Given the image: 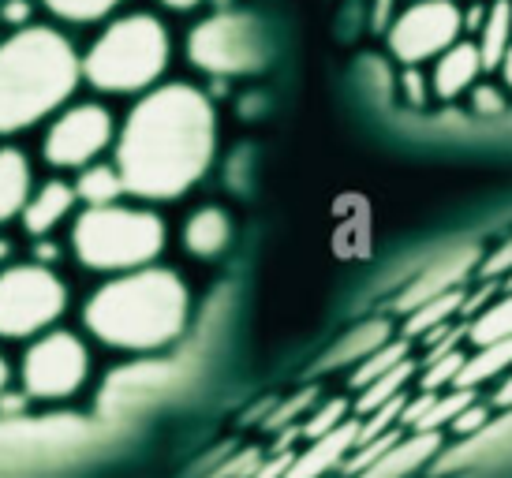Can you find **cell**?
Returning <instances> with one entry per match:
<instances>
[{
	"instance_id": "8",
	"label": "cell",
	"mask_w": 512,
	"mask_h": 478,
	"mask_svg": "<svg viewBox=\"0 0 512 478\" xmlns=\"http://www.w3.org/2000/svg\"><path fill=\"white\" fill-rule=\"evenodd\" d=\"M187 60L199 71H210L221 79L251 75L266 64V34L243 12L206 15L187 34Z\"/></svg>"
},
{
	"instance_id": "35",
	"label": "cell",
	"mask_w": 512,
	"mask_h": 478,
	"mask_svg": "<svg viewBox=\"0 0 512 478\" xmlns=\"http://www.w3.org/2000/svg\"><path fill=\"white\" fill-rule=\"evenodd\" d=\"M471 109L479 116H501L505 113V98L498 86H475L471 90Z\"/></svg>"
},
{
	"instance_id": "20",
	"label": "cell",
	"mask_w": 512,
	"mask_h": 478,
	"mask_svg": "<svg viewBox=\"0 0 512 478\" xmlns=\"http://www.w3.org/2000/svg\"><path fill=\"white\" fill-rule=\"evenodd\" d=\"M382 344H389V322H385V318H370V322L348 329V333L322 355L318 370H337V366H352V363L359 366L367 355L378 352Z\"/></svg>"
},
{
	"instance_id": "33",
	"label": "cell",
	"mask_w": 512,
	"mask_h": 478,
	"mask_svg": "<svg viewBox=\"0 0 512 478\" xmlns=\"http://www.w3.org/2000/svg\"><path fill=\"white\" fill-rule=\"evenodd\" d=\"M449 426H453L456 437H464V441H468V437L483 434L486 426H490V411H486L483 404H468V408L460 411V415H456Z\"/></svg>"
},
{
	"instance_id": "10",
	"label": "cell",
	"mask_w": 512,
	"mask_h": 478,
	"mask_svg": "<svg viewBox=\"0 0 512 478\" xmlns=\"http://www.w3.org/2000/svg\"><path fill=\"white\" fill-rule=\"evenodd\" d=\"M116 142V120L101 101H72L64 105L42 139V157L45 165H53L60 172H79L86 165H94L113 150Z\"/></svg>"
},
{
	"instance_id": "5",
	"label": "cell",
	"mask_w": 512,
	"mask_h": 478,
	"mask_svg": "<svg viewBox=\"0 0 512 478\" xmlns=\"http://www.w3.org/2000/svg\"><path fill=\"white\" fill-rule=\"evenodd\" d=\"M72 254L90 273L116 277L131 269L157 266V258L169 247V225L157 210L146 206H83L72 217Z\"/></svg>"
},
{
	"instance_id": "37",
	"label": "cell",
	"mask_w": 512,
	"mask_h": 478,
	"mask_svg": "<svg viewBox=\"0 0 512 478\" xmlns=\"http://www.w3.org/2000/svg\"><path fill=\"white\" fill-rule=\"evenodd\" d=\"M400 90H404V101H408V105H427V98H430L427 79L419 75V68H404V75H400Z\"/></svg>"
},
{
	"instance_id": "4",
	"label": "cell",
	"mask_w": 512,
	"mask_h": 478,
	"mask_svg": "<svg viewBox=\"0 0 512 478\" xmlns=\"http://www.w3.org/2000/svg\"><path fill=\"white\" fill-rule=\"evenodd\" d=\"M172 60V34L154 12L109 19L83 53V83L113 98H139L154 90Z\"/></svg>"
},
{
	"instance_id": "13",
	"label": "cell",
	"mask_w": 512,
	"mask_h": 478,
	"mask_svg": "<svg viewBox=\"0 0 512 478\" xmlns=\"http://www.w3.org/2000/svg\"><path fill=\"white\" fill-rule=\"evenodd\" d=\"M475 266H479V247H475V243L453 247V251H445L441 258H434L423 273H415L412 281L404 284V292L397 296L393 307H397L400 314H412V310L423 307L427 299H438V296H445V292L460 288L464 277H468Z\"/></svg>"
},
{
	"instance_id": "2",
	"label": "cell",
	"mask_w": 512,
	"mask_h": 478,
	"mask_svg": "<svg viewBox=\"0 0 512 478\" xmlns=\"http://www.w3.org/2000/svg\"><path fill=\"white\" fill-rule=\"evenodd\" d=\"M83 53L64 30L30 23L0 38V139L45 124L72 105Z\"/></svg>"
},
{
	"instance_id": "9",
	"label": "cell",
	"mask_w": 512,
	"mask_h": 478,
	"mask_svg": "<svg viewBox=\"0 0 512 478\" xmlns=\"http://www.w3.org/2000/svg\"><path fill=\"white\" fill-rule=\"evenodd\" d=\"M90 378V352L86 344L68 329H49L42 337L30 340L19 363V381L23 396L30 400H72Z\"/></svg>"
},
{
	"instance_id": "12",
	"label": "cell",
	"mask_w": 512,
	"mask_h": 478,
	"mask_svg": "<svg viewBox=\"0 0 512 478\" xmlns=\"http://www.w3.org/2000/svg\"><path fill=\"white\" fill-rule=\"evenodd\" d=\"M180 381V370L172 363H139V366H124L116 370L113 378L105 381V393H101V411L105 415H131L139 408H150L157 400L176 389Z\"/></svg>"
},
{
	"instance_id": "3",
	"label": "cell",
	"mask_w": 512,
	"mask_h": 478,
	"mask_svg": "<svg viewBox=\"0 0 512 478\" xmlns=\"http://www.w3.org/2000/svg\"><path fill=\"white\" fill-rule=\"evenodd\" d=\"M191 292L176 269L146 266L116 273L86 299L83 325L116 352H161L184 337Z\"/></svg>"
},
{
	"instance_id": "7",
	"label": "cell",
	"mask_w": 512,
	"mask_h": 478,
	"mask_svg": "<svg viewBox=\"0 0 512 478\" xmlns=\"http://www.w3.org/2000/svg\"><path fill=\"white\" fill-rule=\"evenodd\" d=\"M68 310V284L45 262L0 269V340H34Z\"/></svg>"
},
{
	"instance_id": "34",
	"label": "cell",
	"mask_w": 512,
	"mask_h": 478,
	"mask_svg": "<svg viewBox=\"0 0 512 478\" xmlns=\"http://www.w3.org/2000/svg\"><path fill=\"white\" fill-rule=\"evenodd\" d=\"M30 15H34V4H30V0H0V27L23 30L34 23Z\"/></svg>"
},
{
	"instance_id": "36",
	"label": "cell",
	"mask_w": 512,
	"mask_h": 478,
	"mask_svg": "<svg viewBox=\"0 0 512 478\" xmlns=\"http://www.w3.org/2000/svg\"><path fill=\"white\" fill-rule=\"evenodd\" d=\"M311 400H314V393H299V396H292V400H288L285 408H273V415H270V422H266V426H270V430H288V422L296 419V415H299L303 408H311Z\"/></svg>"
},
{
	"instance_id": "44",
	"label": "cell",
	"mask_w": 512,
	"mask_h": 478,
	"mask_svg": "<svg viewBox=\"0 0 512 478\" xmlns=\"http://www.w3.org/2000/svg\"><path fill=\"white\" fill-rule=\"evenodd\" d=\"M4 385H8V363H4V355H0V393H4Z\"/></svg>"
},
{
	"instance_id": "25",
	"label": "cell",
	"mask_w": 512,
	"mask_h": 478,
	"mask_svg": "<svg viewBox=\"0 0 512 478\" xmlns=\"http://www.w3.org/2000/svg\"><path fill=\"white\" fill-rule=\"evenodd\" d=\"M415 374V363L412 359H404L400 366H393L389 374H382V378H374L367 385V389H359V400H356V415L363 419V415H370V411H378L382 404H389V400H397L400 393H404V385L412 381Z\"/></svg>"
},
{
	"instance_id": "18",
	"label": "cell",
	"mask_w": 512,
	"mask_h": 478,
	"mask_svg": "<svg viewBox=\"0 0 512 478\" xmlns=\"http://www.w3.org/2000/svg\"><path fill=\"white\" fill-rule=\"evenodd\" d=\"M438 452H441V434H419V430H412V437H400L382 460H374L367 471H359L352 478H408L423 464H430Z\"/></svg>"
},
{
	"instance_id": "16",
	"label": "cell",
	"mask_w": 512,
	"mask_h": 478,
	"mask_svg": "<svg viewBox=\"0 0 512 478\" xmlns=\"http://www.w3.org/2000/svg\"><path fill=\"white\" fill-rule=\"evenodd\" d=\"M34 165L27 150L19 146H0V228L23 217L30 195H34Z\"/></svg>"
},
{
	"instance_id": "27",
	"label": "cell",
	"mask_w": 512,
	"mask_h": 478,
	"mask_svg": "<svg viewBox=\"0 0 512 478\" xmlns=\"http://www.w3.org/2000/svg\"><path fill=\"white\" fill-rule=\"evenodd\" d=\"M512 337V292L498 303H490V307L468 325V340L475 348H483V344H494V340H509Z\"/></svg>"
},
{
	"instance_id": "31",
	"label": "cell",
	"mask_w": 512,
	"mask_h": 478,
	"mask_svg": "<svg viewBox=\"0 0 512 478\" xmlns=\"http://www.w3.org/2000/svg\"><path fill=\"white\" fill-rule=\"evenodd\" d=\"M341 422H348V400H329V404H322V408L314 411L311 419L299 426V434L307 437V441H314V437L329 434V430H337Z\"/></svg>"
},
{
	"instance_id": "29",
	"label": "cell",
	"mask_w": 512,
	"mask_h": 478,
	"mask_svg": "<svg viewBox=\"0 0 512 478\" xmlns=\"http://www.w3.org/2000/svg\"><path fill=\"white\" fill-rule=\"evenodd\" d=\"M408 359V340H389V344H382L374 355H367L363 363L356 366V374H352V385L356 389H367L374 378H382V374H389L393 366H400Z\"/></svg>"
},
{
	"instance_id": "19",
	"label": "cell",
	"mask_w": 512,
	"mask_h": 478,
	"mask_svg": "<svg viewBox=\"0 0 512 478\" xmlns=\"http://www.w3.org/2000/svg\"><path fill=\"white\" fill-rule=\"evenodd\" d=\"M232 243V221L221 206H202L187 217L184 225V251L195 258H217Z\"/></svg>"
},
{
	"instance_id": "1",
	"label": "cell",
	"mask_w": 512,
	"mask_h": 478,
	"mask_svg": "<svg viewBox=\"0 0 512 478\" xmlns=\"http://www.w3.org/2000/svg\"><path fill=\"white\" fill-rule=\"evenodd\" d=\"M217 157L214 101L191 83H157L116 127L113 161L131 198L172 202L210 172Z\"/></svg>"
},
{
	"instance_id": "17",
	"label": "cell",
	"mask_w": 512,
	"mask_h": 478,
	"mask_svg": "<svg viewBox=\"0 0 512 478\" xmlns=\"http://www.w3.org/2000/svg\"><path fill=\"white\" fill-rule=\"evenodd\" d=\"M483 71L486 68H483V53H479V45L456 42V45H449V49L438 57V64H434L430 90H434L441 101H453V98H460L464 90H471Z\"/></svg>"
},
{
	"instance_id": "41",
	"label": "cell",
	"mask_w": 512,
	"mask_h": 478,
	"mask_svg": "<svg viewBox=\"0 0 512 478\" xmlns=\"http://www.w3.org/2000/svg\"><path fill=\"white\" fill-rule=\"evenodd\" d=\"M169 12H195V8H202V4H210V0H161Z\"/></svg>"
},
{
	"instance_id": "40",
	"label": "cell",
	"mask_w": 512,
	"mask_h": 478,
	"mask_svg": "<svg viewBox=\"0 0 512 478\" xmlns=\"http://www.w3.org/2000/svg\"><path fill=\"white\" fill-rule=\"evenodd\" d=\"M393 0H374V15H370V27L374 30H389L393 27Z\"/></svg>"
},
{
	"instance_id": "22",
	"label": "cell",
	"mask_w": 512,
	"mask_h": 478,
	"mask_svg": "<svg viewBox=\"0 0 512 478\" xmlns=\"http://www.w3.org/2000/svg\"><path fill=\"white\" fill-rule=\"evenodd\" d=\"M479 53H483V68L494 71L501 68V60L512 45V0H494L486 8V19L479 27Z\"/></svg>"
},
{
	"instance_id": "15",
	"label": "cell",
	"mask_w": 512,
	"mask_h": 478,
	"mask_svg": "<svg viewBox=\"0 0 512 478\" xmlns=\"http://www.w3.org/2000/svg\"><path fill=\"white\" fill-rule=\"evenodd\" d=\"M356 434H359V419H348L337 430L307 441V449L296 452V460H292L285 478H326L333 467H344V460L356 449Z\"/></svg>"
},
{
	"instance_id": "24",
	"label": "cell",
	"mask_w": 512,
	"mask_h": 478,
	"mask_svg": "<svg viewBox=\"0 0 512 478\" xmlns=\"http://www.w3.org/2000/svg\"><path fill=\"white\" fill-rule=\"evenodd\" d=\"M464 288H453V292H445V296L438 299H427L423 307H415L412 314H408V325H404V333L408 337H427V333H434V329H441V325L453 318L456 310H464Z\"/></svg>"
},
{
	"instance_id": "38",
	"label": "cell",
	"mask_w": 512,
	"mask_h": 478,
	"mask_svg": "<svg viewBox=\"0 0 512 478\" xmlns=\"http://www.w3.org/2000/svg\"><path fill=\"white\" fill-rule=\"evenodd\" d=\"M479 273H483V277H501V273H512V236L505 239V243H501L490 258H483V262H479Z\"/></svg>"
},
{
	"instance_id": "23",
	"label": "cell",
	"mask_w": 512,
	"mask_h": 478,
	"mask_svg": "<svg viewBox=\"0 0 512 478\" xmlns=\"http://www.w3.org/2000/svg\"><path fill=\"white\" fill-rule=\"evenodd\" d=\"M509 366H512V337L483 344L475 355H468V363H464V370H460V378H456L453 389H475V385H483V381L505 374Z\"/></svg>"
},
{
	"instance_id": "43",
	"label": "cell",
	"mask_w": 512,
	"mask_h": 478,
	"mask_svg": "<svg viewBox=\"0 0 512 478\" xmlns=\"http://www.w3.org/2000/svg\"><path fill=\"white\" fill-rule=\"evenodd\" d=\"M501 75H505V86L512 90V45H509V53H505V60H501Z\"/></svg>"
},
{
	"instance_id": "11",
	"label": "cell",
	"mask_w": 512,
	"mask_h": 478,
	"mask_svg": "<svg viewBox=\"0 0 512 478\" xmlns=\"http://www.w3.org/2000/svg\"><path fill=\"white\" fill-rule=\"evenodd\" d=\"M460 34H464V12L456 8V0H415L393 19V27L385 30L389 53L404 68L438 60L449 45L460 42Z\"/></svg>"
},
{
	"instance_id": "42",
	"label": "cell",
	"mask_w": 512,
	"mask_h": 478,
	"mask_svg": "<svg viewBox=\"0 0 512 478\" xmlns=\"http://www.w3.org/2000/svg\"><path fill=\"white\" fill-rule=\"evenodd\" d=\"M494 404H498V408H512V374H509V381H505V385L498 389V396H494Z\"/></svg>"
},
{
	"instance_id": "6",
	"label": "cell",
	"mask_w": 512,
	"mask_h": 478,
	"mask_svg": "<svg viewBox=\"0 0 512 478\" xmlns=\"http://www.w3.org/2000/svg\"><path fill=\"white\" fill-rule=\"evenodd\" d=\"M101 430L79 415H8L0 419V475L64 467L98 445Z\"/></svg>"
},
{
	"instance_id": "26",
	"label": "cell",
	"mask_w": 512,
	"mask_h": 478,
	"mask_svg": "<svg viewBox=\"0 0 512 478\" xmlns=\"http://www.w3.org/2000/svg\"><path fill=\"white\" fill-rule=\"evenodd\" d=\"M468 404H475V389H453V393H434V400H430V408L415 419L412 430H419V434H438L441 426H449V422L460 415V411L468 408Z\"/></svg>"
},
{
	"instance_id": "30",
	"label": "cell",
	"mask_w": 512,
	"mask_h": 478,
	"mask_svg": "<svg viewBox=\"0 0 512 478\" xmlns=\"http://www.w3.org/2000/svg\"><path fill=\"white\" fill-rule=\"evenodd\" d=\"M464 363H468V355L456 352V348L438 355V359H427V370H423V378H419V389H423V393H441L445 385H456Z\"/></svg>"
},
{
	"instance_id": "39",
	"label": "cell",
	"mask_w": 512,
	"mask_h": 478,
	"mask_svg": "<svg viewBox=\"0 0 512 478\" xmlns=\"http://www.w3.org/2000/svg\"><path fill=\"white\" fill-rule=\"evenodd\" d=\"M292 460H296V452H273V460H266V464H258L255 478H285L288 475V467H292Z\"/></svg>"
},
{
	"instance_id": "21",
	"label": "cell",
	"mask_w": 512,
	"mask_h": 478,
	"mask_svg": "<svg viewBox=\"0 0 512 478\" xmlns=\"http://www.w3.org/2000/svg\"><path fill=\"white\" fill-rule=\"evenodd\" d=\"M72 183L75 195H79V206H113V202H124V195H128L116 161H94V165L79 169V176Z\"/></svg>"
},
{
	"instance_id": "28",
	"label": "cell",
	"mask_w": 512,
	"mask_h": 478,
	"mask_svg": "<svg viewBox=\"0 0 512 478\" xmlns=\"http://www.w3.org/2000/svg\"><path fill=\"white\" fill-rule=\"evenodd\" d=\"M45 12H53L64 23H101L124 4V0H38Z\"/></svg>"
},
{
	"instance_id": "32",
	"label": "cell",
	"mask_w": 512,
	"mask_h": 478,
	"mask_svg": "<svg viewBox=\"0 0 512 478\" xmlns=\"http://www.w3.org/2000/svg\"><path fill=\"white\" fill-rule=\"evenodd\" d=\"M258 464H262V456L255 449L236 452V456H221L217 467L210 471V478H255Z\"/></svg>"
},
{
	"instance_id": "14",
	"label": "cell",
	"mask_w": 512,
	"mask_h": 478,
	"mask_svg": "<svg viewBox=\"0 0 512 478\" xmlns=\"http://www.w3.org/2000/svg\"><path fill=\"white\" fill-rule=\"evenodd\" d=\"M79 213V195H75V183L72 180H42L34 187V195H30L27 210L19 217V225L27 232L30 239H49L57 232L68 217Z\"/></svg>"
}]
</instances>
